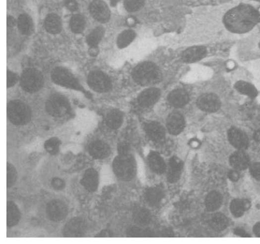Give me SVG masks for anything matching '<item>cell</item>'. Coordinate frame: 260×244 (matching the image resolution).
Here are the masks:
<instances>
[{"label": "cell", "mask_w": 260, "mask_h": 244, "mask_svg": "<svg viewBox=\"0 0 260 244\" xmlns=\"http://www.w3.org/2000/svg\"><path fill=\"white\" fill-rule=\"evenodd\" d=\"M145 131L147 136L154 142L160 143L165 137V132L163 127L157 122H151L146 124Z\"/></svg>", "instance_id": "cell-19"}, {"label": "cell", "mask_w": 260, "mask_h": 244, "mask_svg": "<svg viewBox=\"0 0 260 244\" xmlns=\"http://www.w3.org/2000/svg\"><path fill=\"white\" fill-rule=\"evenodd\" d=\"M146 201L152 206L158 205L164 197L162 191L158 188H152L148 189L145 194Z\"/></svg>", "instance_id": "cell-31"}, {"label": "cell", "mask_w": 260, "mask_h": 244, "mask_svg": "<svg viewBox=\"0 0 260 244\" xmlns=\"http://www.w3.org/2000/svg\"><path fill=\"white\" fill-rule=\"evenodd\" d=\"M54 189L57 190H62L65 187V183L62 179L58 178H55L53 179L51 183Z\"/></svg>", "instance_id": "cell-44"}, {"label": "cell", "mask_w": 260, "mask_h": 244, "mask_svg": "<svg viewBox=\"0 0 260 244\" xmlns=\"http://www.w3.org/2000/svg\"><path fill=\"white\" fill-rule=\"evenodd\" d=\"M96 237H112L111 233L110 231L105 230L101 231L100 233L98 235H97Z\"/></svg>", "instance_id": "cell-49"}, {"label": "cell", "mask_w": 260, "mask_h": 244, "mask_svg": "<svg viewBox=\"0 0 260 244\" xmlns=\"http://www.w3.org/2000/svg\"><path fill=\"white\" fill-rule=\"evenodd\" d=\"M7 114L10 121L15 125L27 124L31 118L29 107L19 100H12L9 102Z\"/></svg>", "instance_id": "cell-2"}, {"label": "cell", "mask_w": 260, "mask_h": 244, "mask_svg": "<svg viewBox=\"0 0 260 244\" xmlns=\"http://www.w3.org/2000/svg\"><path fill=\"white\" fill-rule=\"evenodd\" d=\"M65 5H66L67 9L71 11H75L79 7L76 0H66L65 2Z\"/></svg>", "instance_id": "cell-45"}, {"label": "cell", "mask_w": 260, "mask_h": 244, "mask_svg": "<svg viewBox=\"0 0 260 244\" xmlns=\"http://www.w3.org/2000/svg\"><path fill=\"white\" fill-rule=\"evenodd\" d=\"M51 78L58 85L84 92L74 76L66 68L61 67L55 68L51 73Z\"/></svg>", "instance_id": "cell-5"}, {"label": "cell", "mask_w": 260, "mask_h": 244, "mask_svg": "<svg viewBox=\"0 0 260 244\" xmlns=\"http://www.w3.org/2000/svg\"><path fill=\"white\" fill-rule=\"evenodd\" d=\"M185 122L180 113L174 112L169 115L167 120V127L169 132L173 135H178L184 130Z\"/></svg>", "instance_id": "cell-14"}, {"label": "cell", "mask_w": 260, "mask_h": 244, "mask_svg": "<svg viewBox=\"0 0 260 244\" xmlns=\"http://www.w3.org/2000/svg\"><path fill=\"white\" fill-rule=\"evenodd\" d=\"M46 110L52 116L60 117L66 114L70 110V105L64 96L55 94L51 96L46 102Z\"/></svg>", "instance_id": "cell-7"}, {"label": "cell", "mask_w": 260, "mask_h": 244, "mask_svg": "<svg viewBox=\"0 0 260 244\" xmlns=\"http://www.w3.org/2000/svg\"><path fill=\"white\" fill-rule=\"evenodd\" d=\"M205 206L208 211H215L222 203V196L219 193L212 191L208 194L205 198Z\"/></svg>", "instance_id": "cell-26"}, {"label": "cell", "mask_w": 260, "mask_h": 244, "mask_svg": "<svg viewBox=\"0 0 260 244\" xmlns=\"http://www.w3.org/2000/svg\"><path fill=\"white\" fill-rule=\"evenodd\" d=\"M159 72L157 66L151 62H144L136 66L133 71L134 81L141 86L151 84L158 79Z\"/></svg>", "instance_id": "cell-3"}, {"label": "cell", "mask_w": 260, "mask_h": 244, "mask_svg": "<svg viewBox=\"0 0 260 244\" xmlns=\"http://www.w3.org/2000/svg\"><path fill=\"white\" fill-rule=\"evenodd\" d=\"M18 80L16 74L12 73L9 70L7 71V87L10 88L14 86Z\"/></svg>", "instance_id": "cell-43"}, {"label": "cell", "mask_w": 260, "mask_h": 244, "mask_svg": "<svg viewBox=\"0 0 260 244\" xmlns=\"http://www.w3.org/2000/svg\"><path fill=\"white\" fill-rule=\"evenodd\" d=\"M253 231L257 237H260V222L255 225L254 228H253Z\"/></svg>", "instance_id": "cell-51"}, {"label": "cell", "mask_w": 260, "mask_h": 244, "mask_svg": "<svg viewBox=\"0 0 260 244\" xmlns=\"http://www.w3.org/2000/svg\"><path fill=\"white\" fill-rule=\"evenodd\" d=\"M47 213L51 221L60 222L67 216V208L62 201L53 200L47 205Z\"/></svg>", "instance_id": "cell-11"}, {"label": "cell", "mask_w": 260, "mask_h": 244, "mask_svg": "<svg viewBox=\"0 0 260 244\" xmlns=\"http://www.w3.org/2000/svg\"><path fill=\"white\" fill-rule=\"evenodd\" d=\"M87 226L85 222L80 217L70 220L65 226L63 234L67 237H80L85 234Z\"/></svg>", "instance_id": "cell-9"}, {"label": "cell", "mask_w": 260, "mask_h": 244, "mask_svg": "<svg viewBox=\"0 0 260 244\" xmlns=\"http://www.w3.org/2000/svg\"><path fill=\"white\" fill-rule=\"evenodd\" d=\"M21 218V213L17 205L12 201L7 202V225L13 227L19 222Z\"/></svg>", "instance_id": "cell-28"}, {"label": "cell", "mask_w": 260, "mask_h": 244, "mask_svg": "<svg viewBox=\"0 0 260 244\" xmlns=\"http://www.w3.org/2000/svg\"><path fill=\"white\" fill-rule=\"evenodd\" d=\"M206 54V49L203 47H195L186 49L183 53V60L187 63H193L202 59Z\"/></svg>", "instance_id": "cell-21"}, {"label": "cell", "mask_w": 260, "mask_h": 244, "mask_svg": "<svg viewBox=\"0 0 260 244\" xmlns=\"http://www.w3.org/2000/svg\"><path fill=\"white\" fill-rule=\"evenodd\" d=\"M130 148L129 145L126 143H122L118 146V152L120 156L130 155Z\"/></svg>", "instance_id": "cell-42"}, {"label": "cell", "mask_w": 260, "mask_h": 244, "mask_svg": "<svg viewBox=\"0 0 260 244\" xmlns=\"http://www.w3.org/2000/svg\"><path fill=\"white\" fill-rule=\"evenodd\" d=\"M135 34L132 30H127L122 32L118 39V46L120 49L125 48L134 40Z\"/></svg>", "instance_id": "cell-36"}, {"label": "cell", "mask_w": 260, "mask_h": 244, "mask_svg": "<svg viewBox=\"0 0 260 244\" xmlns=\"http://www.w3.org/2000/svg\"><path fill=\"white\" fill-rule=\"evenodd\" d=\"M127 234L130 237H152V231L148 230H142L137 227H131L128 229Z\"/></svg>", "instance_id": "cell-38"}, {"label": "cell", "mask_w": 260, "mask_h": 244, "mask_svg": "<svg viewBox=\"0 0 260 244\" xmlns=\"http://www.w3.org/2000/svg\"><path fill=\"white\" fill-rule=\"evenodd\" d=\"M16 24V21L14 17L8 16L7 17V25L9 27H14Z\"/></svg>", "instance_id": "cell-50"}, {"label": "cell", "mask_w": 260, "mask_h": 244, "mask_svg": "<svg viewBox=\"0 0 260 244\" xmlns=\"http://www.w3.org/2000/svg\"><path fill=\"white\" fill-rule=\"evenodd\" d=\"M250 207L251 203L249 200L239 198L234 199L230 204L231 213L236 217L242 216L244 212L248 210Z\"/></svg>", "instance_id": "cell-25"}, {"label": "cell", "mask_w": 260, "mask_h": 244, "mask_svg": "<svg viewBox=\"0 0 260 244\" xmlns=\"http://www.w3.org/2000/svg\"><path fill=\"white\" fill-rule=\"evenodd\" d=\"M88 84L96 92L106 93L112 88V82L108 76L100 71L91 72L88 77Z\"/></svg>", "instance_id": "cell-8"}, {"label": "cell", "mask_w": 260, "mask_h": 244, "mask_svg": "<svg viewBox=\"0 0 260 244\" xmlns=\"http://www.w3.org/2000/svg\"><path fill=\"white\" fill-rule=\"evenodd\" d=\"M135 222L139 226H145L150 223L151 215L149 211L145 208L136 209L133 215Z\"/></svg>", "instance_id": "cell-32"}, {"label": "cell", "mask_w": 260, "mask_h": 244, "mask_svg": "<svg viewBox=\"0 0 260 244\" xmlns=\"http://www.w3.org/2000/svg\"><path fill=\"white\" fill-rule=\"evenodd\" d=\"M259 20L257 10L252 6L245 4L229 10L224 18L226 28L236 33H243L251 30Z\"/></svg>", "instance_id": "cell-1"}, {"label": "cell", "mask_w": 260, "mask_h": 244, "mask_svg": "<svg viewBox=\"0 0 260 244\" xmlns=\"http://www.w3.org/2000/svg\"><path fill=\"white\" fill-rule=\"evenodd\" d=\"M89 11L97 21L106 23L109 20L110 11L107 4L102 0H94L90 4Z\"/></svg>", "instance_id": "cell-10"}, {"label": "cell", "mask_w": 260, "mask_h": 244, "mask_svg": "<svg viewBox=\"0 0 260 244\" xmlns=\"http://www.w3.org/2000/svg\"><path fill=\"white\" fill-rule=\"evenodd\" d=\"M113 169L116 176L122 181H130L135 175V164L130 155H119L116 157L113 162Z\"/></svg>", "instance_id": "cell-4"}, {"label": "cell", "mask_w": 260, "mask_h": 244, "mask_svg": "<svg viewBox=\"0 0 260 244\" xmlns=\"http://www.w3.org/2000/svg\"><path fill=\"white\" fill-rule=\"evenodd\" d=\"M89 151L93 158L103 159L109 156L110 148L106 143L101 141H96L90 144Z\"/></svg>", "instance_id": "cell-15"}, {"label": "cell", "mask_w": 260, "mask_h": 244, "mask_svg": "<svg viewBox=\"0 0 260 244\" xmlns=\"http://www.w3.org/2000/svg\"><path fill=\"white\" fill-rule=\"evenodd\" d=\"M228 177L232 182H237L239 179L240 175L236 170H232L229 173Z\"/></svg>", "instance_id": "cell-46"}, {"label": "cell", "mask_w": 260, "mask_h": 244, "mask_svg": "<svg viewBox=\"0 0 260 244\" xmlns=\"http://www.w3.org/2000/svg\"><path fill=\"white\" fill-rule=\"evenodd\" d=\"M44 84L43 75L38 70L28 68L23 72L21 79V85L24 91L34 93L40 91Z\"/></svg>", "instance_id": "cell-6"}, {"label": "cell", "mask_w": 260, "mask_h": 244, "mask_svg": "<svg viewBox=\"0 0 260 244\" xmlns=\"http://www.w3.org/2000/svg\"><path fill=\"white\" fill-rule=\"evenodd\" d=\"M82 185L89 192L95 191L99 184L98 173L93 169L87 170L83 175L81 182Z\"/></svg>", "instance_id": "cell-22"}, {"label": "cell", "mask_w": 260, "mask_h": 244, "mask_svg": "<svg viewBox=\"0 0 260 244\" xmlns=\"http://www.w3.org/2000/svg\"><path fill=\"white\" fill-rule=\"evenodd\" d=\"M254 139L257 142H260V131H258L255 132Z\"/></svg>", "instance_id": "cell-52"}, {"label": "cell", "mask_w": 260, "mask_h": 244, "mask_svg": "<svg viewBox=\"0 0 260 244\" xmlns=\"http://www.w3.org/2000/svg\"></svg>", "instance_id": "cell-53"}, {"label": "cell", "mask_w": 260, "mask_h": 244, "mask_svg": "<svg viewBox=\"0 0 260 244\" xmlns=\"http://www.w3.org/2000/svg\"><path fill=\"white\" fill-rule=\"evenodd\" d=\"M160 95V92L157 88L146 89L139 96L138 103L142 107L151 106L158 100Z\"/></svg>", "instance_id": "cell-17"}, {"label": "cell", "mask_w": 260, "mask_h": 244, "mask_svg": "<svg viewBox=\"0 0 260 244\" xmlns=\"http://www.w3.org/2000/svg\"><path fill=\"white\" fill-rule=\"evenodd\" d=\"M149 166L153 172L157 174H162L166 169V164L163 158L158 153L152 152L148 157Z\"/></svg>", "instance_id": "cell-24"}, {"label": "cell", "mask_w": 260, "mask_h": 244, "mask_svg": "<svg viewBox=\"0 0 260 244\" xmlns=\"http://www.w3.org/2000/svg\"><path fill=\"white\" fill-rule=\"evenodd\" d=\"M183 169V162L177 157H172L169 162L167 179L174 183L179 181Z\"/></svg>", "instance_id": "cell-18"}, {"label": "cell", "mask_w": 260, "mask_h": 244, "mask_svg": "<svg viewBox=\"0 0 260 244\" xmlns=\"http://www.w3.org/2000/svg\"><path fill=\"white\" fill-rule=\"evenodd\" d=\"M17 25L19 31L24 35H30L34 31V24L31 18L28 15L19 16Z\"/></svg>", "instance_id": "cell-27"}, {"label": "cell", "mask_w": 260, "mask_h": 244, "mask_svg": "<svg viewBox=\"0 0 260 244\" xmlns=\"http://www.w3.org/2000/svg\"><path fill=\"white\" fill-rule=\"evenodd\" d=\"M123 121V113L120 110H114L107 114V125L113 130L118 129L121 126Z\"/></svg>", "instance_id": "cell-29"}, {"label": "cell", "mask_w": 260, "mask_h": 244, "mask_svg": "<svg viewBox=\"0 0 260 244\" xmlns=\"http://www.w3.org/2000/svg\"><path fill=\"white\" fill-rule=\"evenodd\" d=\"M61 144L59 139L57 138H52L45 142L44 146L49 153L54 155L59 151Z\"/></svg>", "instance_id": "cell-37"}, {"label": "cell", "mask_w": 260, "mask_h": 244, "mask_svg": "<svg viewBox=\"0 0 260 244\" xmlns=\"http://www.w3.org/2000/svg\"><path fill=\"white\" fill-rule=\"evenodd\" d=\"M235 235L242 237H250V236L246 231L241 228H236L234 230Z\"/></svg>", "instance_id": "cell-47"}, {"label": "cell", "mask_w": 260, "mask_h": 244, "mask_svg": "<svg viewBox=\"0 0 260 244\" xmlns=\"http://www.w3.org/2000/svg\"><path fill=\"white\" fill-rule=\"evenodd\" d=\"M230 144L239 150H244L249 146L248 136L242 130L237 128H231L228 132Z\"/></svg>", "instance_id": "cell-13"}, {"label": "cell", "mask_w": 260, "mask_h": 244, "mask_svg": "<svg viewBox=\"0 0 260 244\" xmlns=\"http://www.w3.org/2000/svg\"><path fill=\"white\" fill-rule=\"evenodd\" d=\"M17 179V171L15 167L11 164H7V186L11 187L16 182Z\"/></svg>", "instance_id": "cell-40"}, {"label": "cell", "mask_w": 260, "mask_h": 244, "mask_svg": "<svg viewBox=\"0 0 260 244\" xmlns=\"http://www.w3.org/2000/svg\"><path fill=\"white\" fill-rule=\"evenodd\" d=\"M189 96L183 89H177L172 92L168 96L170 104L175 107L185 106L189 101Z\"/></svg>", "instance_id": "cell-20"}, {"label": "cell", "mask_w": 260, "mask_h": 244, "mask_svg": "<svg viewBox=\"0 0 260 244\" xmlns=\"http://www.w3.org/2000/svg\"><path fill=\"white\" fill-rule=\"evenodd\" d=\"M198 107L207 112H214L219 110L220 101L216 95L206 94L200 96L197 101Z\"/></svg>", "instance_id": "cell-12"}, {"label": "cell", "mask_w": 260, "mask_h": 244, "mask_svg": "<svg viewBox=\"0 0 260 244\" xmlns=\"http://www.w3.org/2000/svg\"><path fill=\"white\" fill-rule=\"evenodd\" d=\"M230 163L237 170H244L250 166V159L248 154L243 150L233 153L230 158Z\"/></svg>", "instance_id": "cell-16"}, {"label": "cell", "mask_w": 260, "mask_h": 244, "mask_svg": "<svg viewBox=\"0 0 260 244\" xmlns=\"http://www.w3.org/2000/svg\"><path fill=\"white\" fill-rule=\"evenodd\" d=\"M250 172L253 177L260 181V163H253L250 166Z\"/></svg>", "instance_id": "cell-41"}, {"label": "cell", "mask_w": 260, "mask_h": 244, "mask_svg": "<svg viewBox=\"0 0 260 244\" xmlns=\"http://www.w3.org/2000/svg\"><path fill=\"white\" fill-rule=\"evenodd\" d=\"M99 50L98 48L96 47H90L89 49V54L92 56H96L98 55Z\"/></svg>", "instance_id": "cell-48"}, {"label": "cell", "mask_w": 260, "mask_h": 244, "mask_svg": "<svg viewBox=\"0 0 260 244\" xmlns=\"http://www.w3.org/2000/svg\"><path fill=\"white\" fill-rule=\"evenodd\" d=\"M235 88L237 91L252 98H255L258 95L256 88L250 83L245 81H239L236 83Z\"/></svg>", "instance_id": "cell-35"}, {"label": "cell", "mask_w": 260, "mask_h": 244, "mask_svg": "<svg viewBox=\"0 0 260 244\" xmlns=\"http://www.w3.org/2000/svg\"><path fill=\"white\" fill-rule=\"evenodd\" d=\"M105 34V29L102 27H97L88 35L87 42L90 47H96L102 39Z\"/></svg>", "instance_id": "cell-34"}, {"label": "cell", "mask_w": 260, "mask_h": 244, "mask_svg": "<svg viewBox=\"0 0 260 244\" xmlns=\"http://www.w3.org/2000/svg\"><path fill=\"white\" fill-rule=\"evenodd\" d=\"M144 0H125L126 9L130 12L137 11L144 5Z\"/></svg>", "instance_id": "cell-39"}, {"label": "cell", "mask_w": 260, "mask_h": 244, "mask_svg": "<svg viewBox=\"0 0 260 244\" xmlns=\"http://www.w3.org/2000/svg\"><path fill=\"white\" fill-rule=\"evenodd\" d=\"M69 25L70 30L73 33L80 34L85 28V20L81 15H75L71 18Z\"/></svg>", "instance_id": "cell-33"}, {"label": "cell", "mask_w": 260, "mask_h": 244, "mask_svg": "<svg viewBox=\"0 0 260 244\" xmlns=\"http://www.w3.org/2000/svg\"><path fill=\"white\" fill-rule=\"evenodd\" d=\"M209 224L214 230L221 231L228 226L229 220L223 214L216 213L211 217Z\"/></svg>", "instance_id": "cell-30"}, {"label": "cell", "mask_w": 260, "mask_h": 244, "mask_svg": "<svg viewBox=\"0 0 260 244\" xmlns=\"http://www.w3.org/2000/svg\"><path fill=\"white\" fill-rule=\"evenodd\" d=\"M44 27L45 30L50 34L60 33L62 29V24L60 17L54 14L49 15L45 18Z\"/></svg>", "instance_id": "cell-23"}]
</instances>
